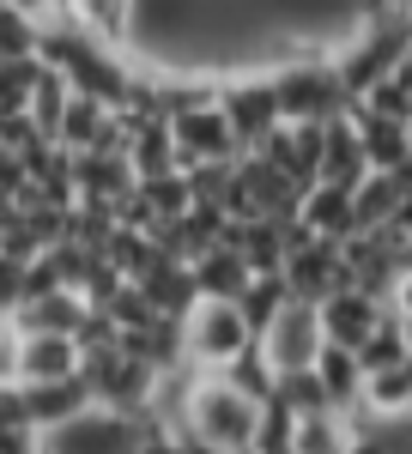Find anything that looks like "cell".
Listing matches in <instances>:
<instances>
[{"instance_id":"1","label":"cell","mask_w":412,"mask_h":454,"mask_svg":"<svg viewBox=\"0 0 412 454\" xmlns=\"http://www.w3.org/2000/svg\"><path fill=\"white\" fill-rule=\"evenodd\" d=\"M412 43V19L407 6H376V12H364V25L352 36H340V43H328V61H334V79H340V91L358 104L376 79H388V73L400 67V61H412L407 55Z\"/></svg>"},{"instance_id":"2","label":"cell","mask_w":412,"mask_h":454,"mask_svg":"<svg viewBox=\"0 0 412 454\" xmlns=\"http://www.w3.org/2000/svg\"><path fill=\"white\" fill-rule=\"evenodd\" d=\"M255 424H261V406L237 394L225 376H194L188 370V387H182V436H194L206 454H249L255 449Z\"/></svg>"},{"instance_id":"3","label":"cell","mask_w":412,"mask_h":454,"mask_svg":"<svg viewBox=\"0 0 412 454\" xmlns=\"http://www.w3.org/2000/svg\"><path fill=\"white\" fill-rule=\"evenodd\" d=\"M267 85H273V104H279V128H321V121L352 109V98L334 79L328 43H304L291 61H279L267 73Z\"/></svg>"},{"instance_id":"4","label":"cell","mask_w":412,"mask_h":454,"mask_svg":"<svg viewBox=\"0 0 412 454\" xmlns=\"http://www.w3.org/2000/svg\"><path fill=\"white\" fill-rule=\"evenodd\" d=\"M176 340H182V370H194V376H225L255 346L237 303H206V297H194V309L176 321Z\"/></svg>"},{"instance_id":"5","label":"cell","mask_w":412,"mask_h":454,"mask_svg":"<svg viewBox=\"0 0 412 454\" xmlns=\"http://www.w3.org/2000/svg\"><path fill=\"white\" fill-rule=\"evenodd\" d=\"M212 109L225 115V128H231V140H237L242 158H249V152H261V145L279 134V104H273L267 73H231V79H218Z\"/></svg>"},{"instance_id":"6","label":"cell","mask_w":412,"mask_h":454,"mask_svg":"<svg viewBox=\"0 0 412 454\" xmlns=\"http://www.w3.org/2000/svg\"><path fill=\"white\" fill-rule=\"evenodd\" d=\"M261 351V364L279 376H304L309 364H315V351H321V327H315V309L309 303H285V309L267 321V333L255 340Z\"/></svg>"},{"instance_id":"7","label":"cell","mask_w":412,"mask_h":454,"mask_svg":"<svg viewBox=\"0 0 412 454\" xmlns=\"http://www.w3.org/2000/svg\"><path fill=\"white\" fill-rule=\"evenodd\" d=\"M170 145H176V164L182 170H201V164H237L242 152L231 140V128H225V115L212 104H194V109H176L170 121Z\"/></svg>"},{"instance_id":"8","label":"cell","mask_w":412,"mask_h":454,"mask_svg":"<svg viewBox=\"0 0 412 454\" xmlns=\"http://www.w3.org/2000/svg\"><path fill=\"white\" fill-rule=\"evenodd\" d=\"M134 449H139V424L98 412V406L43 436V454H134Z\"/></svg>"},{"instance_id":"9","label":"cell","mask_w":412,"mask_h":454,"mask_svg":"<svg viewBox=\"0 0 412 454\" xmlns=\"http://www.w3.org/2000/svg\"><path fill=\"white\" fill-rule=\"evenodd\" d=\"M412 212V170L400 176H364L358 188H352V237H370L382 224H394V218H407Z\"/></svg>"},{"instance_id":"10","label":"cell","mask_w":412,"mask_h":454,"mask_svg":"<svg viewBox=\"0 0 412 454\" xmlns=\"http://www.w3.org/2000/svg\"><path fill=\"white\" fill-rule=\"evenodd\" d=\"M382 321V303L358 297V291H334L328 303H315V327H321V346H340V351H358L370 340V327Z\"/></svg>"},{"instance_id":"11","label":"cell","mask_w":412,"mask_h":454,"mask_svg":"<svg viewBox=\"0 0 412 454\" xmlns=\"http://www.w3.org/2000/svg\"><path fill=\"white\" fill-rule=\"evenodd\" d=\"M352 134H358V152H364V170L370 176L412 170V128H400V121H376V115L352 109Z\"/></svg>"},{"instance_id":"12","label":"cell","mask_w":412,"mask_h":454,"mask_svg":"<svg viewBox=\"0 0 412 454\" xmlns=\"http://www.w3.org/2000/svg\"><path fill=\"white\" fill-rule=\"evenodd\" d=\"M364 152H358V134H352V109L334 115V121H321V158H315V182L321 188H358L364 182Z\"/></svg>"},{"instance_id":"13","label":"cell","mask_w":412,"mask_h":454,"mask_svg":"<svg viewBox=\"0 0 412 454\" xmlns=\"http://www.w3.org/2000/svg\"><path fill=\"white\" fill-rule=\"evenodd\" d=\"M249 158H261V164H273L297 194L315 188V158H321V128H279L273 140L261 145V152H249Z\"/></svg>"},{"instance_id":"14","label":"cell","mask_w":412,"mask_h":454,"mask_svg":"<svg viewBox=\"0 0 412 454\" xmlns=\"http://www.w3.org/2000/svg\"><path fill=\"white\" fill-rule=\"evenodd\" d=\"M79 376V346L55 340V333H25L19 346V387H49V382H73Z\"/></svg>"},{"instance_id":"15","label":"cell","mask_w":412,"mask_h":454,"mask_svg":"<svg viewBox=\"0 0 412 454\" xmlns=\"http://www.w3.org/2000/svg\"><path fill=\"white\" fill-rule=\"evenodd\" d=\"M19 400H25V424L36 436H49V430L73 424L79 412H91V394H85L79 376L73 382H49V387H19Z\"/></svg>"},{"instance_id":"16","label":"cell","mask_w":412,"mask_h":454,"mask_svg":"<svg viewBox=\"0 0 412 454\" xmlns=\"http://www.w3.org/2000/svg\"><path fill=\"white\" fill-rule=\"evenodd\" d=\"M188 279H194V297H206V303H237L249 291V267L237 261L231 243H212L206 254L188 261Z\"/></svg>"},{"instance_id":"17","label":"cell","mask_w":412,"mask_h":454,"mask_svg":"<svg viewBox=\"0 0 412 454\" xmlns=\"http://www.w3.org/2000/svg\"><path fill=\"white\" fill-rule=\"evenodd\" d=\"M297 231H304L309 243H345L352 237V194L345 188H304V200H297Z\"/></svg>"},{"instance_id":"18","label":"cell","mask_w":412,"mask_h":454,"mask_svg":"<svg viewBox=\"0 0 412 454\" xmlns=\"http://www.w3.org/2000/svg\"><path fill=\"white\" fill-rule=\"evenodd\" d=\"M309 376H315V387H321V400L340 412V419H352L358 412V394H364V370H358V357L340 346H321L315 351V364H309Z\"/></svg>"},{"instance_id":"19","label":"cell","mask_w":412,"mask_h":454,"mask_svg":"<svg viewBox=\"0 0 412 454\" xmlns=\"http://www.w3.org/2000/svg\"><path fill=\"white\" fill-rule=\"evenodd\" d=\"M134 291L146 297V309L158 315V321H182V315L194 309V279H188L182 261H152Z\"/></svg>"},{"instance_id":"20","label":"cell","mask_w":412,"mask_h":454,"mask_svg":"<svg viewBox=\"0 0 412 454\" xmlns=\"http://www.w3.org/2000/svg\"><path fill=\"white\" fill-rule=\"evenodd\" d=\"M352 357H358V370H364V376L412 364V346H407V303H388V309H382V321L370 327V340L352 351Z\"/></svg>"},{"instance_id":"21","label":"cell","mask_w":412,"mask_h":454,"mask_svg":"<svg viewBox=\"0 0 412 454\" xmlns=\"http://www.w3.org/2000/svg\"><path fill=\"white\" fill-rule=\"evenodd\" d=\"M285 454H352V424L340 412H315V419H291Z\"/></svg>"},{"instance_id":"22","label":"cell","mask_w":412,"mask_h":454,"mask_svg":"<svg viewBox=\"0 0 412 454\" xmlns=\"http://www.w3.org/2000/svg\"><path fill=\"white\" fill-rule=\"evenodd\" d=\"M352 109H364V115H376V121H400V128H412V61H400L388 79H376Z\"/></svg>"},{"instance_id":"23","label":"cell","mask_w":412,"mask_h":454,"mask_svg":"<svg viewBox=\"0 0 412 454\" xmlns=\"http://www.w3.org/2000/svg\"><path fill=\"white\" fill-rule=\"evenodd\" d=\"M285 303H291V297H285L279 273H273V279H249V291L237 297V315H242V327H249V340H261V333H267V321H273Z\"/></svg>"},{"instance_id":"24","label":"cell","mask_w":412,"mask_h":454,"mask_svg":"<svg viewBox=\"0 0 412 454\" xmlns=\"http://www.w3.org/2000/svg\"><path fill=\"white\" fill-rule=\"evenodd\" d=\"M19 346H25L19 321L0 315V387H19Z\"/></svg>"},{"instance_id":"25","label":"cell","mask_w":412,"mask_h":454,"mask_svg":"<svg viewBox=\"0 0 412 454\" xmlns=\"http://www.w3.org/2000/svg\"><path fill=\"white\" fill-rule=\"evenodd\" d=\"M0 430H31V424H25V400H19V387H0Z\"/></svg>"}]
</instances>
